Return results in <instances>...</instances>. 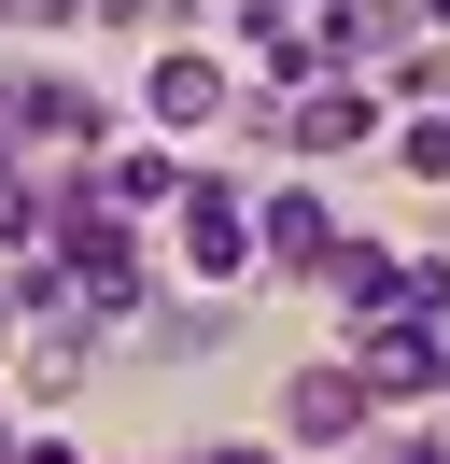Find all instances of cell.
I'll return each mask as SVG.
<instances>
[{"label": "cell", "instance_id": "1", "mask_svg": "<svg viewBox=\"0 0 450 464\" xmlns=\"http://www.w3.org/2000/svg\"><path fill=\"white\" fill-rule=\"evenodd\" d=\"M127 282H141L127 226H112L99 198H71V211H56V310H127Z\"/></svg>", "mask_w": 450, "mask_h": 464}, {"label": "cell", "instance_id": "2", "mask_svg": "<svg viewBox=\"0 0 450 464\" xmlns=\"http://www.w3.org/2000/svg\"><path fill=\"white\" fill-rule=\"evenodd\" d=\"M366 29H380L366 0H268V29H253V43H268L281 71H324V57H352Z\"/></svg>", "mask_w": 450, "mask_h": 464}, {"label": "cell", "instance_id": "3", "mask_svg": "<svg viewBox=\"0 0 450 464\" xmlns=\"http://www.w3.org/2000/svg\"><path fill=\"white\" fill-rule=\"evenodd\" d=\"M422 380H450V338L436 324H380L366 338V394H422Z\"/></svg>", "mask_w": 450, "mask_h": 464}, {"label": "cell", "instance_id": "4", "mask_svg": "<svg viewBox=\"0 0 450 464\" xmlns=\"http://www.w3.org/2000/svg\"><path fill=\"white\" fill-rule=\"evenodd\" d=\"M352 127H366V99H352V85H309L296 113H281V141H296V155H338Z\"/></svg>", "mask_w": 450, "mask_h": 464}, {"label": "cell", "instance_id": "5", "mask_svg": "<svg viewBox=\"0 0 450 464\" xmlns=\"http://www.w3.org/2000/svg\"><path fill=\"white\" fill-rule=\"evenodd\" d=\"M183 226H197V267L225 282V267H240V198H225V183H197V198H183Z\"/></svg>", "mask_w": 450, "mask_h": 464}, {"label": "cell", "instance_id": "6", "mask_svg": "<svg viewBox=\"0 0 450 464\" xmlns=\"http://www.w3.org/2000/svg\"><path fill=\"white\" fill-rule=\"evenodd\" d=\"M155 113H169V127L225 113V71H211V57H169V71H155Z\"/></svg>", "mask_w": 450, "mask_h": 464}, {"label": "cell", "instance_id": "7", "mask_svg": "<svg viewBox=\"0 0 450 464\" xmlns=\"http://www.w3.org/2000/svg\"><path fill=\"white\" fill-rule=\"evenodd\" d=\"M296 422L309 436H352L366 422V380H296Z\"/></svg>", "mask_w": 450, "mask_h": 464}, {"label": "cell", "instance_id": "8", "mask_svg": "<svg viewBox=\"0 0 450 464\" xmlns=\"http://www.w3.org/2000/svg\"><path fill=\"white\" fill-rule=\"evenodd\" d=\"M268 239H281V254H296V267H338V226H324V211H309V198H281V211H268Z\"/></svg>", "mask_w": 450, "mask_h": 464}, {"label": "cell", "instance_id": "9", "mask_svg": "<svg viewBox=\"0 0 450 464\" xmlns=\"http://www.w3.org/2000/svg\"><path fill=\"white\" fill-rule=\"evenodd\" d=\"M15 226H28V198H15V169H0V239H15Z\"/></svg>", "mask_w": 450, "mask_h": 464}, {"label": "cell", "instance_id": "10", "mask_svg": "<svg viewBox=\"0 0 450 464\" xmlns=\"http://www.w3.org/2000/svg\"><path fill=\"white\" fill-rule=\"evenodd\" d=\"M211 464H268V450H211Z\"/></svg>", "mask_w": 450, "mask_h": 464}]
</instances>
